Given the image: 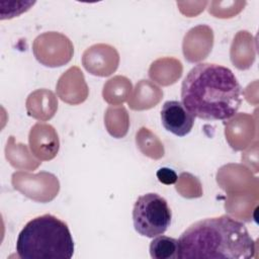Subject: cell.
<instances>
[{
    "label": "cell",
    "mask_w": 259,
    "mask_h": 259,
    "mask_svg": "<svg viewBox=\"0 0 259 259\" xmlns=\"http://www.w3.org/2000/svg\"><path fill=\"white\" fill-rule=\"evenodd\" d=\"M181 102L194 117L227 120L237 113L242 104V88L229 68L200 63L182 81Z\"/></svg>",
    "instance_id": "6da1fadb"
},
{
    "label": "cell",
    "mask_w": 259,
    "mask_h": 259,
    "mask_svg": "<svg viewBox=\"0 0 259 259\" xmlns=\"http://www.w3.org/2000/svg\"><path fill=\"white\" fill-rule=\"evenodd\" d=\"M255 242L246 226L227 214L192 224L178 240L177 259H248L255 254Z\"/></svg>",
    "instance_id": "7a4b0ae2"
},
{
    "label": "cell",
    "mask_w": 259,
    "mask_h": 259,
    "mask_svg": "<svg viewBox=\"0 0 259 259\" xmlns=\"http://www.w3.org/2000/svg\"><path fill=\"white\" fill-rule=\"evenodd\" d=\"M16 252L22 259H70L74 241L65 222L46 213L23 227L16 241Z\"/></svg>",
    "instance_id": "3957f363"
},
{
    "label": "cell",
    "mask_w": 259,
    "mask_h": 259,
    "mask_svg": "<svg viewBox=\"0 0 259 259\" xmlns=\"http://www.w3.org/2000/svg\"><path fill=\"white\" fill-rule=\"evenodd\" d=\"M172 212L167 200L157 193L141 195L133 208L135 230L144 237L163 235L171 224Z\"/></svg>",
    "instance_id": "277c9868"
},
{
    "label": "cell",
    "mask_w": 259,
    "mask_h": 259,
    "mask_svg": "<svg viewBox=\"0 0 259 259\" xmlns=\"http://www.w3.org/2000/svg\"><path fill=\"white\" fill-rule=\"evenodd\" d=\"M195 117L177 100L166 101L161 109V121L166 131L177 137H184L193 127Z\"/></svg>",
    "instance_id": "5b68a950"
},
{
    "label": "cell",
    "mask_w": 259,
    "mask_h": 259,
    "mask_svg": "<svg viewBox=\"0 0 259 259\" xmlns=\"http://www.w3.org/2000/svg\"><path fill=\"white\" fill-rule=\"evenodd\" d=\"M31 151L41 159H52L59 149L58 136L54 128L47 124H35L29 134Z\"/></svg>",
    "instance_id": "8992f818"
},
{
    "label": "cell",
    "mask_w": 259,
    "mask_h": 259,
    "mask_svg": "<svg viewBox=\"0 0 259 259\" xmlns=\"http://www.w3.org/2000/svg\"><path fill=\"white\" fill-rule=\"evenodd\" d=\"M178 240L159 235L150 244V255L154 259H176Z\"/></svg>",
    "instance_id": "52a82bcc"
},
{
    "label": "cell",
    "mask_w": 259,
    "mask_h": 259,
    "mask_svg": "<svg viewBox=\"0 0 259 259\" xmlns=\"http://www.w3.org/2000/svg\"><path fill=\"white\" fill-rule=\"evenodd\" d=\"M157 177L160 182L164 184H173L177 180V174L174 170L169 168H161L157 172Z\"/></svg>",
    "instance_id": "ba28073f"
}]
</instances>
